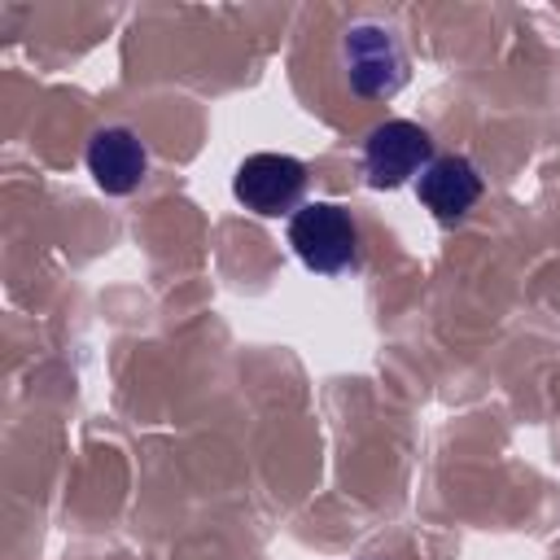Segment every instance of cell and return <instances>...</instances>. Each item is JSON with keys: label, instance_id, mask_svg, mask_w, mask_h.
<instances>
[{"label": "cell", "instance_id": "cell-1", "mask_svg": "<svg viewBox=\"0 0 560 560\" xmlns=\"http://www.w3.org/2000/svg\"><path fill=\"white\" fill-rule=\"evenodd\" d=\"M337 70L350 96L359 101H389L411 79V57L402 35L381 18H359L337 39Z\"/></svg>", "mask_w": 560, "mask_h": 560}, {"label": "cell", "instance_id": "cell-2", "mask_svg": "<svg viewBox=\"0 0 560 560\" xmlns=\"http://www.w3.org/2000/svg\"><path fill=\"white\" fill-rule=\"evenodd\" d=\"M289 245L315 276H341L359 262V223L337 201H306L289 219Z\"/></svg>", "mask_w": 560, "mask_h": 560}, {"label": "cell", "instance_id": "cell-3", "mask_svg": "<svg viewBox=\"0 0 560 560\" xmlns=\"http://www.w3.org/2000/svg\"><path fill=\"white\" fill-rule=\"evenodd\" d=\"M433 162V136L411 118H385L363 136V175L372 188H398Z\"/></svg>", "mask_w": 560, "mask_h": 560}, {"label": "cell", "instance_id": "cell-4", "mask_svg": "<svg viewBox=\"0 0 560 560\" xmlns=\"http://www.w3.org/2000/svg\"><path fill=\"white\" fill-rule=\"evenodd\" d=\"M232 192L245 210L276 219V214H298L302 192H306V166L289 153H249L236 175H232Z\"/></svg>", "mask_w": 560, "mask_h": 560}, {"label": "cell", "instance_id": "cell-5", "mask_svg": "<svg viewBox=\"0 0 560 560\" xmlns=\"http://www.w3.org/2000/svg\"><path fill=\"white\" fill-rule=\"evenodd\" d=\"M481 171L464 153H442L416 175V197L438 223H459L481 201Z\"/></svg>", "mask_w": 560, "mask_h": 560}, {"label": "cell", "instance_id": "cell-6", "mask_svg": "<svg viewBox=\"0 0 560 560\" xmlns=\"http://www.w3.org/2000/svg\"><path fill=\"white\" fill-rule=\"evenodd\" d=\"M88 171H92L101 192L127 197L149 175V149L131 127H101L88 140Z\"/></svg>", "mask_w": 560, "mask_h": 560}]
</instances>
